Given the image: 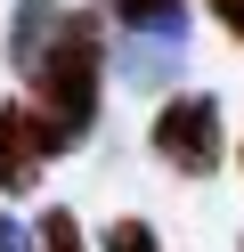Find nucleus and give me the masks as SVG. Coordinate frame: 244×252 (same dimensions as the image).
<instances>
[{
	"label": "nucleus",
	"mask_w": 244,
	"mask_h": 252,
	"mask_svg": "<svg viewBox=\"0 0 244 252\" xmlns=\"http://www.w3.org/2000/svg\"><path fill=\"white\" fill-rule=\"evenodd\" d=\"M57 17H65V0H16V17H8V65H25V57L49 41Z\"/></svg>",
	"instance_id": "nucleus-5"
},
{
	"label": "nucleus",
	"mask_w": 244,
	"mask_h": 252,
	"mask_svg": "<svg viewBox=\"0 0 244 252\" xmlns=\"http://www.w3.org/2000/svg\"><path fill=\"white\" fill-rule=\"evenodd\" d=\"M236 252H244V244H236Z\"/></svg>",
	"instance_id": "nucleus-10"
},
{
	"label": "nucleus",
	"mask_w": 244,
	"mask_h": 252,
	"mask_svg": "<svg viewBox=\"0 0 244 252\" xmlns=\"http://www.w3.org/2000/svg\"><path fill=\"white\" fill-rule=\"evenodd\" d=\"M98 252H163V236H155V220L122 212V220H106V236H98Z\"/></svg>",
	"instance_id": "nucleus-7"
},
{
	"label": "nucleus",
	"mask_w": 244,
	"mask_h": 252,
	"mask_svg": "<svg viewBox=\"0 0 244 252\" xmlns=\"http://www.w3.org/2000/svg\"><path fill=\"white\" fill-rule=\"evenodd\" d=\"M98 17L122 25V41H155V49H179L187 41V0H106Z\"/></svg>",
	"instance_id": "nucleus-4"
},
{
	"label": "nucleus",
	"mask_w": 244,
	"mask_h": 252,
	"mask_svg": "<svg viewBox=\"0 0 244 252\" xmlns=\"http://www.w3.org/2000/svg\"><path fill=\"white\" fill-rule=\"evenodd\" d=\"M0 252H33V236L16 228V220H0Z\"/></svg>",
	"instance_id": "nucleus-9"
},
{
	"label": "nucleus",
	"mask_w": 244,
	"mask_h": 252,
	"mask_svg": "<svg viewBox=\"0 0 244 252\" xmlns=\"http://www.w3.org/2000/svg\"><path fill=\"white\" fill-rule=\"evenodd\" d=\"M204 8L220 17V33H228V41H244V0H204Z\"/></svg>",
	"instance_id": "nucleus-8"
},
{
	"label": "nucleus",
	"mask_w": 244,
	"mask_h": 252,
	"mask_svg": "<svg viewBox=\"0 0 244 252\" xmlns=\"http://www.w3.org/2000/svg\"><path fill=\"white\" fill-rule=\"evenodd\" d=\"M106 65H114V33H106V17H98V8H65V17L49 25V41L16 65V73H25V90H33L25 106L65 138V147H81V138L98 130Z\"/></svg>",
	"instance_id": "nucleus-1"
},
{
	"label": "nucleus",
	"mask_w": 244,
	"mask_h": 252,
	"mask_svg": "<svg viewBox=\"0 0 244 252\" xmlns=\"http://www.w3.org/2000/svg\"><path fill=\"white\" fill-rule=\"evenodd\" d=\"M33 252H90V236H81V220L57 203V212H41V220H33Z\"/></svg>",
	"instance_id": "nucleus-6"
},
{
	"label": "nucleus",
	"mask_w": 244,
	"mask_h": 252,
	"mask_svg": "<svg viewBox=\"0 0 244 252\" xmlns=\"http://www.w3.org/2000/svg\"><path fill=\"white\" fill-rule=\"evenodd\" d=\"M57 155H65V138L49 130L25 98L0 106V195H33V187H41V171L57 163Z\"/></svg>",
	"instance_id": "nucleus-3"
},
{
	"label": "nucleus",
	"mask_w": 244,
	"mask_h": 252,
	"mask_svg": "<svg viewBox=\"0 0 244 252\" xmlns=\"http://www.w3.org/2000/svg\"><path fill=\"white\" fill-rule=\"evenodd\" d=\"M146 147H155L179 179H211V171L228 163L220 98H204V90H171V98L155 106V122H146Z\"/></svg>",
	"instance_id": "nucleus-2"
}]
</instances>
